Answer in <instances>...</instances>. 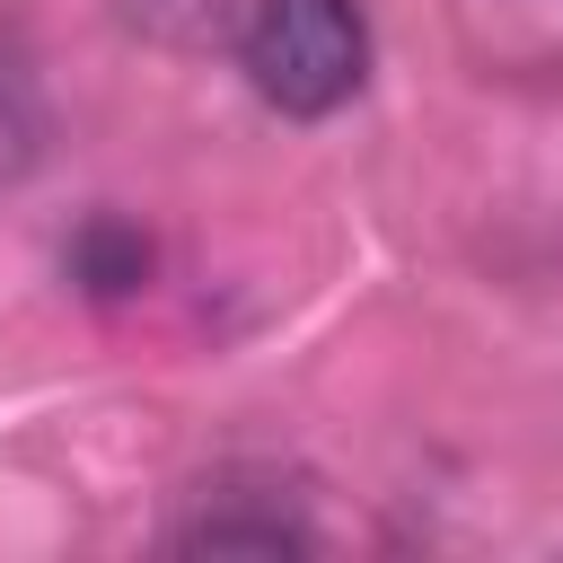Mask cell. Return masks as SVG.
Segmentation results:
<instances>
[{"label": "cell", "instance_id": "obj_1", "mask_svg": "<svg viewBox=\"0 0 563 563\" xmlns=\"http://www.w3.org/2000/svg\"><path fill=\"white\" fill-rule=\"evenodd\" d=\"M246 79L264 106L317 123L334 106L361 97L369 79V26H361V0H255L246 18Z\"/></svg>", "mask_w": 563, "mask_h": 563}, {"label": "cell", "instance_id": "obj_2", "mask_svg": "<svg viewBox=\"0 0 563 563\" xmlns=\"http://www.w3.org/2000/svg\"><path fill=\"white\" fill-rule=\"evenodd\" d=\"M70 264H79V282H88V290H106V299H114V290H132V282L150 273V246H141L132 229L97 220V229H88V238L70 246Z\"/></svg>", "mask_w": 563, "mask_h": 563}]
</instances>
